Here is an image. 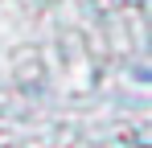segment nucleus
Segmentation results:
<instances>
[]
</instances>
